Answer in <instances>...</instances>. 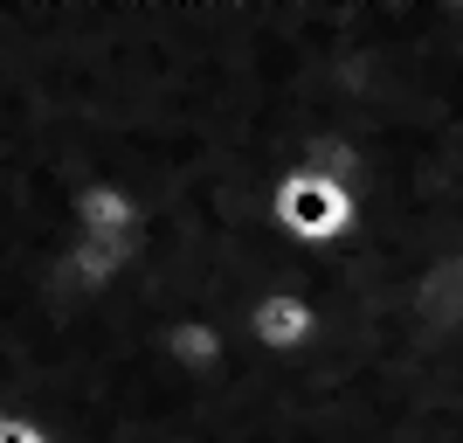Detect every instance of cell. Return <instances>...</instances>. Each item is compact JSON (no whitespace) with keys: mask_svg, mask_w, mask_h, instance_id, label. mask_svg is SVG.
<instances>
[{"mask_svg":"<svg viewBox=\"0 0 463 443\" xmlns=\"http://www.w3.org/2000/svg\"><path fill=\"white\" fill-rule=\"evenodd\" d=\"M270 222L298 250H326V243H339V236L353 229V188L318 180L290 159L284 174H277V188H270Z\"/></svg>","mask_w":463,"mask_h":443,"instance_id":"obj_1","label":"cell"},{"mask_svg":"<svg viewBox=\"0 0 463 443\" xmlns=\"http://www.w3.org/2000/svg\"><path fill=\"white\" fill-rule=\"evenodd\" d=\"M132 264H138V229L132 236H70L56 256V277L77 298H104L111 284L132 277Z\"/></svg>","mask_w":463,"mask_h":443,"instance_id":"obj_2","label":"cell"},{"mask_svg":"<svg viewBox=\"0 0 463 443\" xmlns=\"http://www.w3.org/2000/svg\"><path fill=\"white\" fill-rule=\"evenodd\" d=\"M70 229L77 236H132L138 229V194L118 174H97L70 194Z\"/></svg>","mask_w":463,"mask_h":443,"instance_id":"obj_3","label":"cell"},{"mask_svg":"<svg viewBox=\"0 0 463 443\" xmlns=\"http://www.w3.org/2000/svg\"><path fill=\"white\" fill-rule=\"evenodd\" d=\"M0 443H49V429L35 416H21V409H0Z\"/></svg>","mask_w":463,"mask_h":443,"instance_id":"obj_4","label":"cell"}]
</instances>
